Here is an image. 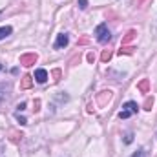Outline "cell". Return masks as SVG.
<instances>
[{"instance_id": "7", "label": "cell", "mask_w": 157, "mask_h": 157, "mask_svg": "<svg viewBox=\"0 0 157 157\" xmlns=\"http://www.w3.org/2000/svg\"><path fill=\"white\" fill-rule=\"evenodd\" d=\"M11 33H13V28H11V26H2V28H0V40L6 39V37H9Z\"/></svg>"}, {"instance_id": "4", "label": "cell", "mask_w": 157, "mask_h": 157, "mask_svg": "<svg viewBox=\"0 0 157 157\" xmlns=\"http://www.w3.org/2000/svg\"><path fill=\"white\" fill-rule=\"evenodd\" d=\"M35 62H37V55L35 53H26V55L20 57V64L22 66H33Z\"/></svg>"}, {"instance_id": "3", "label": "cell", "mask_w": 157, "mask_h": 157, "mask_svg": "<svg viewBox=\"0 0 157 157\" xmlns=\"http://www.w3.org/2000/svg\"><path fill=\"white\" fill-rule=\"evenodd\" d=\"M68 44H70V35H68V33H60V35H57V40H55L53 48H55V49H62V48H66Z\"/></svg>"}, {"instance_id": "2", "label": "cell", "mask_w": 157, "mask_h": 157, "mask_svg": "<svg viewBox=\"0 0 157 157\" xmlns=\"http://www.w3.org/2000/svg\"><path fill=\"white\" fill-rule=\"evenodd\" d=\"M139 112V106H137V102H133V101H128L124 106H122V110L119 112V117L121 119H130L132 115H135Z\"/></svg>"}, {"instance_id": "12", "label": "cell", "mask_w": 157, "mask_h": 157, "mask_svg": "<svg viewBox=\"0 0 157 157\" xmlns=\"http://www.w3.org/2000/svg\"><path fill=\"white\" fill-rule=\"evenodd\" d=\"M29 86H31V77L26 75V77L22 78V88H29Z\"/></svg>"}, {"instance_id": "9", "label": "cell", "mask_w": 157, "mask_h": 157, "mask_svg": "<svg viewBox=\"0 0 157 157\" xmlns=\"http://www.w3.org/2000/svg\"><path fill=\"white\" fill-rule=\"evenodd\" d=\"M148 84H150V82H148V78H144L143 82H139V84H137V88H139L141 91H144V93H146V91H148Z\"/></svg>"}, {"instance_id": "8", "label": "cell", "mask_w": 157, "mask_h": 157, "mask_svg": "<svg viewBox=\"0 0 157 157\" xmlns=\"http://www.w3.org/2000/svg\"><path fill=\"white\" fill-rule=\"evenodd\" d=\"M133 39H135V31H133V29H130V31L126 33V37L122 39V46H126L128 42H132V40H133Z\"/></svg>"}, {"instance_id": "10", "label": "cell", "mask_w": 157, "mask_h": 157, "mask_svg": "<svg viewBox=\"0 0 157 157\" xmlns=\"http://www.w3.org/2000/svg\"><path fill=\"white\" fill-rule=\"evenodd\" d=\"M106 99H108V101L112 99V91H102V95H101L99 102H101V104H104V101H106Z\"/></svg>"}, {"instance_id": "1", "label": "cell", "mask_w": 157, "mask_h": 157, "mask_svg": "<svg viewBox=\"0 0 157 157\" xmlns=\"http://www.w3.org/2000/svg\"><path fill=\"white\" fill-rule=\"evenodd\" d=\"M95 37H97V42L108 44L110 39H112V33H110V29H108L106 24H99V26L95 28Z\"/></svg>"}, {"instance_id": "15", "label": "cell", "mask_w": 157, "mask_h": 157, "mask_svg": "<svg viewBox=\"0 0 157 157\" xmlns=\"http://www.w3.org/2000/svg\"><path fill=\"white\" fill-rule=\"evenodd\" d=\"M88 7V0H78V9H86Z\"/></svg>"}, {"instance_id": "6", "label": "cell", "mask_w": 157, "mask_h": 157, "mask_svg": "<svg viewBox=\"0 0 157 157\" xmlns=\"http://www.w3.org/2000/svg\"><path fill=\"white\" fill-rule=\"evenodd\" d=\"M48 78H49V77H48V71H46L44 68H39V70L35 71V80H37L39 84H44Z\"/></svg>"}, {"instance_id": "19", "label": "cell", "mask_w": 157, "mask_h": 157, "mask_svg": "<svg viewBox=\"0 0 157 157\" xmlns=\"http://www.w3.org/2000/svg\"><path fill=\"white\" fill-rule=\"evenodd\" d=\"M88 60H90V62H93V60H95V57H93V53H90V55H88Z\"/></svg>"}, {"instance_id": "17", "label": "cell", "mask_w": 157, "mask_h": 157, "mask_svg": "<svg viewBox=\"0 0 157 157\" xmlns=\"http://www.w3.org/2000/svg\"><path fill=\"white\" fill-rule=\"evenodd\" d=\"M17 121H18L20 124H28V121H26L24 117H20V115H17Z\"/></svg>"}, {"instance_id": "5", "label": "cell", "mask_w": 157, "mask_h": 157, "mask_svg": "<svg viewBox=\"0 0 157 157\" xmlns=\"http://www.w3.org/2000/svg\"><path fill=\"white\" fill-rule=\"evenodd\" d=\"M9 91H11V86L9 84H0V104L9 99Z\"/></svg>"}, {"instance_id": "13", "label": "cell", "mask_w": 157, "mask_h": 157, "mask_svg": "<svg viewBox=\"0 0 157 157\" xmlns=\"http://www.w3.org/2000/svg\"><path fill=\"white\" fill-rule=\"evenodd\" d=\"M132 141H133V133H132V132H128V133H126V137H124V143H126V144H130Z\"/></svg>"}, {"instance_id": "14", "label": "cell", "mask_w": 157, "mask_h": 157, "mask_svg": "<svg viewBox=\"0 0 157 157\" xmlns=\"http://www.w3.org/2000/svg\"><path fill=\"white\" fill-rule=\"evenodd\" d=\"M101 59H102V60H104V62H108V60H110V59H112V53H110V51H104V53H102V57H101Z\"/></svg>"}, {"instance_id": "20", "label": "cell", "mask_w": 157, "mask_h": 157, "mask_svg": "<svg viewBox=\"0 0 157 157\" xmlns=\"http://www.w3.org/2000/svg\"><path fill=\"white\" fill-rule=\"evenodd\" d=\"M2 68H4V66H2V64H0V70H2Z\"/></svg>"}, {"instance_id": "16", "label": "cell", "mask_w": 157, "mask_h": 157, "mask_svg": "<svg viewBox=\"0 0 157 157\" xmlns=\"http://www.w3.org/2000/svg\"><path fill=\"white\" fill-rule=\"evenodd\" d=\"M152 102H154L152 99H146V104H144V106H146V110H152Z\"/></svg>"}, {"instance_id": "11", "label": "cell", "mask_w": 157, "mask_h": 157, "mask_svg": "<svg viewBox=\"0 0 157 157\" xmlns=\"http://www.w3.org/2000/svg\"><path fill=\"white\" fill-rule=\"evenodd\" d=\"M132 157H148V152H146L144 148H141V150H137V152H135Z\"/></svg>"}, {"instance_id": "21", "label": "cell", "mask_w": 157, "mask_h": 157, "mask_svg": "<svg viewBox=\"0 0 157 157\" xmlns=\"http://www.w3.org/2000/svg\"><path fill=\"white\" fill-rule=\"evenodd\" d=\"M139 2H144V0H139Z\"/></svg>"}, {"instance_id": "18", "label": "cell", "mask_w": 157, "mask_h": 157, "mask_svg": "<svg viewBox=\"0 0 157 157\" xmlns=\"http://www.w3.org/2000/svg\"><path fill=\"white\" fill-rule=\"evenodd\" d=\"M17 110H18V112H22V110H26V102H20V104L17 106Z\"/></svg>"}]
</instances>
